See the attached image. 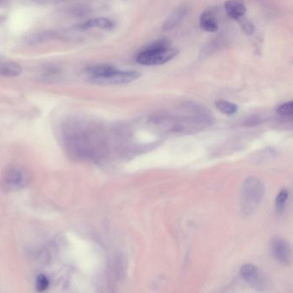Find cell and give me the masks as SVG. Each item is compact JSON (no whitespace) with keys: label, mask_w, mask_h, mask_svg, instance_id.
<instances>
[{"label":"cell","mask_w":293,"mask_h":293,"mask_svg":"<svg viewBox=\"0 0 293 293\" xmlns=\"http://www.w3.org/2000/svg\"><path fill=\"white\" fill-rule=\"evenodd\" d=\"M178 54V49L170 48V40L160 39L141 50L136 57V62L144 66H160L170 62Z\"/></svg>","instance_id":"cell-1"},{"label":"cell","mask_w":293,"mask_h":293,"mask_svg":"<svg viewBox=\"0 0 293 293\" xmlns=\"http://www.w3.org/2000/svg\"><path fill=\"white\" fill-rule=\"evenodd\" d=\"M265 196L262 182L256 176H250L244 182L241 190V212L244 216H250L256 212Z\"/></svg>","instance_id":"cell-2"},{"label":"cell","mask_w":293,"mask_h":293,"mask_svg":"<svg viewBox=\"0 0 293 293\" xmlns=\"http://www.w3.org/2000/svg\"><path fill=\"white\" fill-rule=\"evenodd\" d=\"M28 182V174L24 168L18 166H13L8 168L1 180L4 190L7 192L18 191L27 186Z\"/></svg>","instance_id":"cell-3"},{"label":"cell","mask_w":293,"mask_h":293,"mask_svg":"<svg viewBox=\"0 0 293 293\" xmlns=\"http://www.w3.org/2000/svg\"><path fill=\"white\" fill-rule=\"evenodd\" d=\"M140 76L141 74L138 72L120 70L117 69L114 72L113 74H110L108 76L90 80V81L98 84H128L134 80H137Z\"/></svg>","instance_id":"cell-4"},{"label":"cell","mask_w":293,"mask_h":293,"mask_svg":"<svg viewBox=\"0 0 293 293\" xmlns=\"http://www.w3.org/2000/svg\"><path fill=\"white\" fill-rule=\"evenodd\" d=\"M270 248L272 256L278 262L288 265L290 262L292 250L286 240L278 236H274L270 242Z\"/></svg>","instance_id":"cell-5"},{"label":"cell","mask_w":293,"mask_h":293,"mask_svg":"<svg viewBox=\"0 0 293 293\" xmlns=\"http://www.w3.org/2000/svg\"><path fill=\"white\" fill-rule=\"evenodd\" d=\"M188 12V8L185 4H182L180 6L174 9V12L168 16L164 24L162 25V30L164 31H170L178 27L182 22L186 18Z\"/></svg>","instance_id":"cell-6"},{"label":"cell","mask_w":293,"mask_h":293,"mask_svg":"<svg viewBox=\"0 0 293 293\" xmlns=\"http://www.w3.org/2000/svg\"><path fill=\"white\" fill-rule=\"evenodd\" d=\"M224 10L227 15L236 21L244 16L247 8L242 0H227L224 4Z\"/></svg>","instance_id":"cell-7"},{"label":"cell","mask_w":293,"mask_h":293,"mask_svg":"<svg viewBox=\"0 0 293 293\" xmlns=\"http://www.w3.org/2000/svg\"><path fill=\"white\" fill-rule=\"evenodd\" d=\"M200 25L202 30L209 33H215L218 30L217 18L214 9H206L200 18Z\"/></svg>","instance_id":"cell-8"},{"label":"cell","mask_w":293,"mask_h":293,"mask_svg":"<svg viewBox=\"0 0 293 293\" xmlns=\"http://www.w3.org/2000/svg\"><path fill=\"white\" fill-rule=\"evenodd\" d=\"M242 278L252 286H258L260 284V276L256 266L252 264H245L240 269Z\"/></svg>","instance_id":"cell-9"},{"label":"cell","mask_w":293,"mask_h":293,"mask_svg":"<svg viewBox=\"0 0 293 293\" xmlns=\"http://www.w3.org/2000/svg\"><path fill=\"white\" fill-rule=\"evenodd\" d=\"M114 26L113 21L110 19L104 18H99L90 19L88 21L82 22L81 24H78L76 28L81 30H86L93 28H99L102 30H111Z\"/></svg>","instance_id":"cell-10"},{"label":"cell","mask_w":293,"mask_h":293,"mask_svg":"<svg viewBox=\"0 0 293 293\" xmlns=\"http://www.w3.org/2000/svg\"><path fill=\"white\" fill-rule=\"evenodd\" d=\"M116 70L117 69L116 68H114L110 64H98V66H94L86 69V74H88L90 78V80H92L108 76L110 74H113Z\"/></svg>","instance_id":"cell-11"},{"label":"cell","mask_w":293,"mask_h":293,"mask_svg":"<svg viewBox=\"0 0 293 293\" xmlns=\"http://www.w3.org/2000/svg\"><path fill=\"white\" fill-rule=\"evenodd\" d=\"M22 68L16 62H0V76L15 78L21 75Z\"/></svg>","instance_id":"cell-12"},{"label":"cell","mask_w":293,"mask_h":293,"mask_svg":"<svg viewBox=\"0 0 293 293\" xmlns=\"http://www.w3.org/2000/svg\"><path fill=\"white\" fill-rule=\"evenodd\" d=\"M215 105L221 113L227 116H232L236 113L238 110V107L235 104H232L230 102L226 101V100H218L215 102Z\"/></svg>","instance_id":"cell-13"},{"label":"cell","mask_w":293,"mask_h":293,"mask_svg":"<svg viewBox=\"0 0 293 293\" xmlns=\"http://www.w3.org/2000/svg\"><path fill=\"white\" fill-rule=\"evenodd\" d=\"M288 197H289V190H281L280 192H278V196L276 197V200H275V206L278 211H282L284 209Z\"/></svg>","instance_id":"cell-14"},{"label":"cell","mask_w":293,"mask_h":293,"mask_svg":"<svg viewBox=\"0 0 293 293\" xmlns=\"http://www.w3.org/2000/svg\"><path fill=\"white\" fill-rule=\"evenodd\" d=\"M277 113H278L280 116H286V117H289V116H292V102H287L281 104L280 106L278 108V110H277Z\"/></svg>","instance_id":"cell-15"},{"label":"cell","mask_w":293,"mask_h":293,"mask_svg":"<svg viewBox=\"0 0 293 293\" xmlns=\"http://www.w3.org/2000/svg\"><path fill=\"white\" fill-rule=\"evenodd\" d=\"M37 290L39 292L46 290L49 286V280L46 275L40 274L37 277L36 283Z\"/></svg>","instance_id":"cell-16"},{"label":"cell","mask_w":293,"mask_h":293,"mask_svg":"<svg viewBox=\"0 0 293 293\" xmlns=\"http://www.w3.org/2000/svg\"><path fill=\"white\" fill-rule=\"evenodd\" d=\"M239 24L241 25L242 30L244 31L245 33L247 34H252L254 32V26L251 22L248 21V19L244 18H242L241 19H239Z\"/></svg>","instance_id":"cell-17"}]
</instances>
